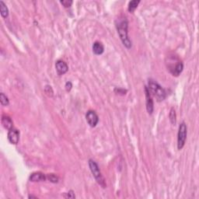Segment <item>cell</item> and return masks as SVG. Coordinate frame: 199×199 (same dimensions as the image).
<instances>
[{
  "mask_svg": "<svg viewBox=\"0 0 199 199\" xmlns=\"http://www.w3.org/2000/svg\"><path fill=\"white\" fill-rule=\"evenodd\" d=\"M45 93H46V94L48 95V96H49V97H52L53 96L52 88H51V87H50V86H46V87H45Z\"/></svg>",
  "mask_w": 199,
  "mask_h": 199,
  "instance_id": "obj_18",
  "label": "cell"
},
{
  "mask_svg": "<svg viewBox=\"0 0 199 199\" xmlns=\"http://www.w3.org/2000/svg\"><path fill=\"white\" fill-rule=\"evenodd\" d=\"M187 139V125L184 122H182L179 127V131L178 135V148L181 150L185 144Z\"/></svg>",
  "mask_w": 199,
  "mask_h": 199,
  "instance_id": "obj_4",
  "label": "cell"
},
{
  "mask_svg": "<svg viewBox=\"0 0 199 199\" xmlns=\"http://www.w3.org/2000/svg\"><path fill=\"white\" fill-rule=\"evenodd\" d=\"M139 2H140L139 0H138V1L137 0H133V1L130 2L129 4H128V11L130 12H134L136 8H137L138 5L139 4Z\"/></svg>",
  "mask_w": 199,
  "mask_h": 199,
  "instance_id": "obj_14",
  "label": "cell"
},
{
  "mask_svg": "<svg viewBox=\"0 0 199 199\" xmlns=\"http://www.w3.org/2000/svg\"><path fill=\"white\" fill-rule=\"evenodd\" d=\"M148 90L150 94L153 95L158 101H162L166 98V91L159 84L153 79H149L148 83Z\"/></svg>",
  "mask_w": 199,
  "mask_h": 199,
  "instance_id": "obj_2",
  "label": "cell"
},
{
  "mask_svg": "<svg viewBox=\"0 0 199 199\" xmlns=\"http://www.w3.org/2000/svg\"><path fill=\"white\" fill-rule=\"evenodd\" d=\"M116 26H117V32H118L119 36L121 37L123 45L126 47L127 48H131V41L130 40L129 37L128 35V20L125 17L123 18H119L116 21Z\"/></svg>",
  "mask_w": 199,
  "mask_h": 199,
  "instance_id": "obj_1",
  "label": "cell"
},
{
  "mask_svg": "<svg viewBox=\"0 0 199 199\" xmlns=\"http://www.w3.org/2000/svg\"><path fill=\"white\" fill-rule=\"evenodd\" d=\"M8 139L12 144L17 145L20 139V132L17 129L15 128H11L8 132Z\"/></svg>",
  "mask_w": 199,
  "mask_h": 199,
  "instance_id": "obj_6",
  "label": "cell"
},
{
  "mask_svg": "<svg viewBox=\"0 0 199 199\" xmlns=\"http://www.w3.org/2000/svg\"><path fill=\"white\" fill-rule=\"evenodd\" d=\"M104 51V47L100 42L96 41L93 45V51L96 54H103Z\"/></svg>",
  "mask_w": 199,
  "mask_h": 199,
  "instance_id": "obj_11",
  "label": "cell"
},
{
  "mask_svg": "<svg viewBox=\"0 0 199 199\" xmlns=\"http://www.w3.org/2000/svg\"><path fill=\"white\" fill-rule=\"evenodd\" d=\"M145 98H146V109L149 114H151L153 111V100L152 99V97L150 93L149 92L148 88L145 87Z\"/></svg>",
  "mask_w": 199,
  "mask_h": 199,
  "instance_id": "obj_8",
  "label": "cell"
},
{
  "mask_svg": "<svg viewBox=\"0 0 199 199\" xmlns=\"http://www.w3.org/2000/svg\"><path fill=\"white\" fill-rule=\"evenodd\" d=\"M48 178L51 182L52 183H57L59 181V178L56 176L54 173H51V174L48 175Z\"/></svg>",
  "mask_w": 199,
  "mask_h": 199,
  "instance_id": "obj_17",
  "label": "cell"
},
{
  "mask_svg": "<svg viewBox=\"0 0 199 199\" xmlns=\"http://www.w3.org/2000/svg\"><path fill=\"white\" fill-rule=\"evenodd\" d=\"M60 2L66 8L70 7V6H72V4H73V1H71V0H69H69H62Z\"/></svg>",
  "mask_w": 199,
  "mask_h": 199,
  "instance_id": "obj_19",
  "label": "cell"
},
{
  "mask_svg": "<svg viewBox=\"0 0 199 199\" xmlns=\"http://www.w3.org/2000/svg\"><path fill=\"white\" fill-rule=\"evenodd\" d=\"M55 69L59 76H62V75L65 74L69 70V67L67 64L65 62L61 60L57 61L55 64Z\"/></svg>",
  "mask_w": 199,
  "mask_h": 199,
  "instance_id": "obj_7",
  "label": "cell"
},
{
  "mask_svg": "<svg viewBox=\"0 0 199 199\" xmlns=\"http://www.w3.org/2000/svg\"><path fill=\"white\" fill-rule=\"evenodd\" d=\"M183 68H184V65H183V63H182V62H179L178 64H177L176 65H175L174 68L171 69V70H170V71H171L172 74H173V76H178V75H179L180 73H181V72H182Z\"/></svg>",
  "mask_w": 199,
  "mask_h": 199,
  "instance_id": "obj_12",
  "label": "cell"
},
{
  "mask_svg": "<svg viewBox=\"0 0 199 199\" xmlns=\"http://www.w3.org/2000/svg\"><path fill=\"white\" fill-rule=\"evenodd\" d=\"M73 87V85H72V83L71 82H67L65 83V89H66L67 91H70Z\"/></svg>",
  "mask_w": 199,
  "mask_h": 199,
  "instance_id": "obj_20",
  "label": "cell"
},
{
  "mask_svg": "<svg viewBox=\"0 0 199 199\" xmlns=\"http://www.w3.org/2000/svg\"><path fill=\"white\" fill-rule=\"evenodd\" d=\"M86 118H87V123L90 125V127H93V128L96 126L99 121V117H98L97 114L93 111H89L86 114Z\"/></svg>",
  "mask_w": 199,
  "mask_h": 199,
  "instance_id": "obj_5",
  "label": "cell"
},
{
  "mask_svg": "<svg viewBox=\"0 0 199 199\" xmlns=\"http://www.w3.org/2000/svg\"><path fill=\"white\" fill-rule=\"evenodd\" d=\"M0 12H1L2 17L4 18H6L9 15V9L3 1H0Z\"/></svg>",
  "mask_w": 199,
  "mask_h": 199,
  "instance_id": "obj_13",
  "label": "cell"
},
{
  "mask_svg": "<svg viewBox=\"0 0 199 199\" xmlns=\"http://www.w3.org/2000/svg\"><path fill=\"white\" fill-rule=\"evenodd\" d=\"M169 117H170V121H171V123L173 124V125H175L177 122V115L174 108H171L170 114H169Z\"/></svg>",
  "mask_w": 199,
  "mask_h": 199,
  "instance_id": "obj_15",
  "label": "cell"
},
{
  "mask_svg": "<svg viewBox=\"0 0 199 199\" xmlns=\"http://www.w3.org/2000/svg\"><path fill=\"white\" fill-rule=\"evenodd\" d=\"M46 180V177L43 173L40 172H36L31 174L30 177V181L33 182H37V181H45Z\"/></svg>",
  "mask_w": 199,
  "mask_h": 199,
  "instance_id": "obj_9",
  "label": "cell"
},
{
  "mask_svg": "<svg viewBox=\"0 0 199 199\" xmlns=\"http://www.w3.org/2000/svg\"><path fill=\"white\" fill-rule=\"evenodd\" d=\"M67 194V196H65V198H76V196H75V195H74V193H73V192H68V193H66Z\"/></svg>",
  "mask_w": 199,
  "mask_h": 199,
  "instance_id": "obj_21",
  "label": "cell"
},
{
  "mask_svg": "<svg viewBox=\"0 0 199 199\" xmlns=\"http://www.w3.org/2000/svg\"><path fill=\"white\" fill-rule=\"evenodd\" d=\"M2 124L5 128L9 130L12 128V125H13L12 119L9 117H8V116H2Z\"/></svg>",
  "mask_w": 199,
  "mask_h": 199,
  "instance_id": "obj_10",
  "label": "cell"
},
{
  "mask_svg": "<svg viewBox=\"0 0 199 199\" xmlns=\"http://www.w3.org/2000/svg\"><path fill=\"white\" fill-rule=\"evenodd\" d=\"M0 102H1V104L2 106H8L9 103L8 97L3 93H1V94H0Z\"/></svg>",
  "mask_w": 199,
  "mask_h": 199,
  "instance_id": "obj_16",
  "label": "cell"
},
{
  "mask_svg": "<svg viewBox=\"0 0 199 199\" xmlns=\"http://www.w3.org/2000/svg\"><path fill=\"white\" fill-rule=\"evenodd\" d=\"M89 166H90V169L91 170L92 173H93V177L95 178L96 181H97L98 184L101 186L102 187L105 188L107 186L106 183H105V180L103 178V175H102L101 172H100V170L98 167L97 163L95 162L93 159H90L89 160Z\"/></svg>",
  "mask_w": 199,
  "mask_h": 199,
  "instance_id": "obj_3",
  "label": "cell"
}]
</instances>
